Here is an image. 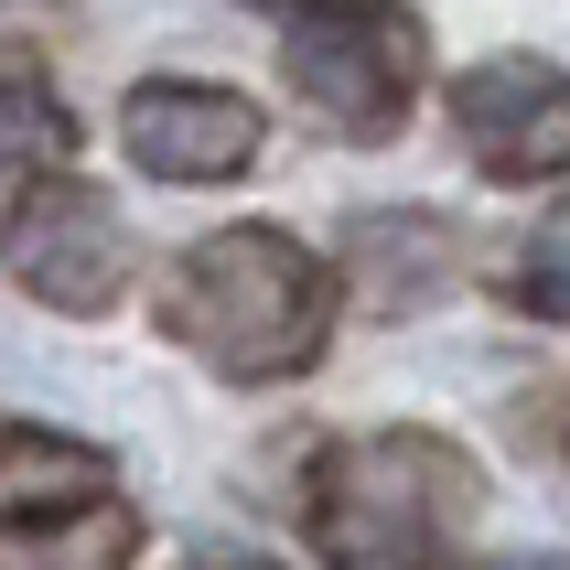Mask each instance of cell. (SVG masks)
<instances>
[{
  "label": "cell",
  "mask_w": 570,
  "mask_h": 570,
  "mask_svg": "<svg viewBox=\"0 0 570 570\" xmlns=\"http://www.w3.org/2000/svg\"><path fill=\"white\" fill-rule=\"evenodd\" d=\"M151 323H161L173 355H194L226 387H291V377H313L323 345H334L345 281H334V258L313 237H291L269 216H237V226H205L194 248L161 258Z\"/></svg>",
  "instance_id": "1"
},
{
  "label": "cell",
  "mask_w": 570,
  "mask_h": 570,
  "mask_svg": "<svg viewBox=\"0 0 570 570\" xmlns=\"http://www.w3.org/2000/svg\"><path fill=\"white\" fill-rule=\"evenodd\" d=\"M140 507H129L119 484L108 495H87V507L43 517V528H22V539H0V570H140Z\"/></svg>",
  "instance_id": "9"
},
{
  "label": "cell",
  "mask_w": 570,
  "mask_h": 570,
  "mask_svg": "<svg viewBox=\"0 0 570 570\" xmlns=\"http://www.w3.org/2000/svg\"><path fill=\"white\" fill-rule=\"evenodd\" d=\"M507 302L528 323H560L570 334V205H549V216L507 248Z\"/></svg>",
  "instance_id": "11"
},
{
  "label": "cell",
  "mask_w": 570,
  "mask_h": 570,
  "mask_svg": "<svg viewBox=\"0 0 570 570\" xmlns=\"http://www.w3.org/2000/svg\"><path fill=\"white\" fill-rule=\"evenodd\" d=\"M119 151L151 184H237L269 151V108L226 76H140L119 97Z\"/></svg>",
  "instance_id": "5"
},
{
  "label": "cell",
  "mask_w": 570,
  "mask_h": 570,
  "mask_svg": "<svg viewBox=\"0 0 570 570\" xmlns=\"http://www.w3.org/2000/svg\"><path fill=\"white\" fill-rule=\"evenodd\" d=\"M334 281L366 323H420L463 291V226L442 205H366L334 237Z\"/></svg>",
  "instance_id": "7"
},
{
  "label": "cell",
  "mask_w": 570,
  "mask_h": 570,
  "mask_svg": "<svg viewBox=\"0 0 570 570\" xmlns=\"http://www.w3.org/2000/svg\"><path fill=\"white\" fill-rule=\"evenodd\" d=\"M173 570H291V560H269V549H194V560H173Z\"/></svg>",
  "instance_id": "13"
},
{
  "label": "cell",
  "mask_w": 570,
  "mask_h": 570,
  "mask_svg": "<svg viewBox=\"0 0 570 570\" xmlns=\"http://www.w3.org/2000/svg\"><path fill=\"white\" fill-rule=\"evenodd\" d=\"M0 269H11L22 302H43V313L108 323L129 302V281H140V248H129V216L87 173H32V184H11V205H0Z\"/></svg>",
  "instance_id": "4"
},
{
  "label": "cell",
  "mask_w": 570,
  "mask_h": 570,
  "mask_svg": "<svg viewBox=\"0 0 570 570\" xmlns=\"http://www.w3.org/2000/svg\"><path fill=\"white\" fill-rule=\"evenodd\" d=\"M108 452L87 442V431H55V420H0V539H22V528H43V517L87 507V495H108Z\"/></svg>",
  "instance_id": "8"
},
{
  "label": "cell",
  "mask_w": 570,
  "mask_h": 570,
  "mask_svg": "<svg viewBox=\"0 0 570 570\" xmlns=\"http://www.w3.org/2000/svg\"><path fill=\"white\" fill-rule=\"evenodd\" d=\"M452 151L484 184H560L570 173V65L549 55H484L452 76Z\"/></svg>",
  "instance_id": "6"
},
{
  "label": "cell",
  "mask_w": 570,
  "mask_h": 570,
  "mask_svg": "<svg viewBox=\"0 0 570 570\" xmlns=\"http://www.w3.org/2000/svg\"><path fill=\"white\" fill-rule=\"evenodd\" d=\"M291 517L323 570H452L463 528L484 517V474L452 431L387 420V431L323 442L291 484Z\"/></svg>",
  "instance_id": "2"
},
{
  "label": "cell",
  "mask_w": 570,
  "mask_h": 570,
  "mask_svg": "<svg viewBox=\"0 0 570 570\" xmlns=\"http://www.w3.org/2000/svg\"><path fill=\"white\" fill-rule=\"evenodd\" d=\"M452 570H570V549H474V560Z\"/></svg>",
  "instance_id": "12"
},
{
  "label": "cell",
  "mask_w": 570,
  "mask_h": 570,
  "mask_svg": "<svg viewBox=\"0 0 570 570\" xmlns=\"http://www.w3.org/2000/svg\"><path fill=\"white\" fill-rule=\"evenodd\" d=\"M248 11H302V0H248Z\"/></svg>",
  "instance_id": "14"
},
{
  "label": "cell",
  "mask_w": 570,
  "mask_h": 570,
  "mask_svg": "<svg viewBox=\"0 0 570 570\" xmlns=\"http://www.w3.org/2000/svg\"><path fill=\"white\" fill-rule=\"evenodd\" d=\"M281 97L323 140L387 151L431 97V22L410 0H302L281 11Z\"/></svg>",
  "instance_id": "3"
},
{
  "label": "cell",
  "mask_w": 570,
  "mask_h": 570,
  "mask_svg": "<svg viewBox=\"0 0 570 570\" xmlns=\"http://www.w3.org/2000/svg\"><path fill=\"white\" fill-rule=\"evenodd\" d=\"M76 108L55 97V76L32 55H0V184H32V173H65L76 161Z\"/></svg>",
  "instance_id": "10"
}]
</instances>
